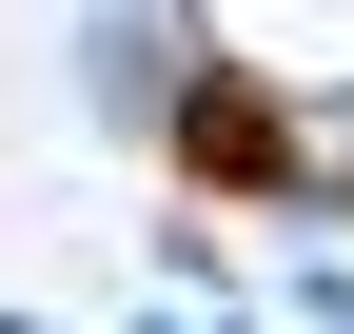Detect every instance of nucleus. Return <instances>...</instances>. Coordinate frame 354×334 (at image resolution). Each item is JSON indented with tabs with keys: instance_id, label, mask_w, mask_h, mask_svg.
Masks as SVG:
<instances>
[{
	"instance_id": "1",
	"label": "nucleus",
	"mask_w": 354,
	"mask_h": 334,
	"mask_svg": "<svg viewBox=\"0 0 354 334\" xmlns=\"http://www.w3.org/2000/svg\"><path fill=\"white\" fill-rule=\"evenodd\" d=\"M177 138H197L216 197H276V177H295V138H276V99H256V79H197V99H177Z\"/></svg>"
}]
</instances>
